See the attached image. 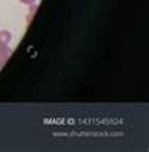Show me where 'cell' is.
<instances>
[{
    "instance_id": "obj_3",
    "label": "cell",
    "mask_w": 149,
    "mask_h": 152,
    "mask_svg": "<svg viewBox=\"0 0 149 152\" xmlns=\"http://www.w3.org/2000/svg\"><path fill=\"white\" fill-rule=\"evenodd\" d=\"M21 2L24 3V5H32L33 2H35V0H21Z\"/></svg>"
},
{
    "instance_id": "obj_1",
    "label": "cell",
    "mask_w": 149,
    "mask_h": 152,
    "mask_svg": "<svg viewBox=\"0 0 149 152\" xmlns=\"http://www.w3.org/2000/svg\"><path fill=\"white\" fill-rule=\"evenodd\" d=\"M10 55H11V50L8 49V46H0V63L2 64L7 63Z\"/></svg>"
},
{
    "instance_id": "obj_4",
    "label": "cell",
    "mask_w": 149,
    "mask_h": 152,
    "mask_svg": "<svg viewBox=\"0 0 149 152\" xmlns=\"http://www.w3.org/2000/svg\"><path fill=\"white\" fill-rule=\"evenodd\" d=\"M2 66H3V64H2V63H0V67H2Z\"/></svg>"
},
{
    "instance_id": "obj_2",
    "label": "cell",
    "mask_w": 149,
    "mask_h": 152,
    "mask_svg": "<svg viewBox=\"0 0 149 152\" xmlns=\"http://www.w3.org/2000/svg\"><path fill=\"white\" fill-rule=\"evenodd\" d=\"M10 41H11V33L7 30L0 31V46H8Z\"/></svg>"
}]
</instances>
